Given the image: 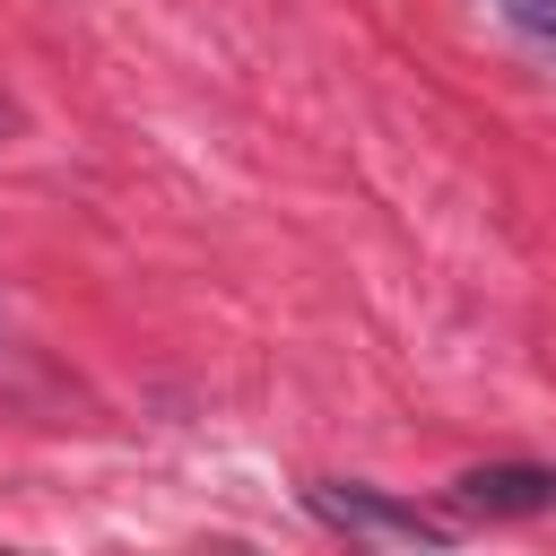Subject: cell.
Segmentation results:
<instances>
[{
	"label": "cell",
	"mask_w": 556,
	"mask_h": 556,
	"mask_svg": "<svg viewBox=\"0 0 556 556\" xmlns=\"http://www.w3.org/2000/svg\"><path fill=\"white\" fill-rule=\"evenodd\" d=\"M9 130H17V104H9V96H0V139H9Z\"/></svg>",
	"instance_id": "4"
},
{
	"label": "cell",
	"mask_w": 556,
	"mask_h": 556,
	"mask_svg": "<svg viewBox=\"0 0 556 556\" xmlns=\"http://www.w3.org/2000/svg\"><path fill=\"white\" fill-rule=\"evenodd\" d=\"M504 17L521 35H539V43H556V0H504Z\"/></svg>",
	"instance_id": "3"
},
{
	"label": "cell",
	"mask_w": 556,
	"mask_h": 556,
	"mask_svg": "<svg viewBox=\"0 0 556 556\" xmlns=\"http://www.w3.org/2000/svg\"><path fill=\"white\" fill-rule=\"evenodd\" d=\"M304 504H313V521H330V530H348L365 547H452L443 513H417V504H400V495H382L365 478H321V486H304Z\"/></svg>",
	"instance_id": "1"
},
{
	"label": "cell",
	"mask_w": 556,
	"mask_h": 556,
	"mask_svg": "<svg viewBox=\"0 0 556 556\" xmlns=\"http://www.w3.org/2000/svg\"><path fill=\"white\" fill-rule=\"evenodd\" d=\"M452 495L486 521H521V513H556V469L539 460H486V469H460Z\"/></svg>",
	"instance_id": "2"
}]
</instances>
